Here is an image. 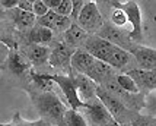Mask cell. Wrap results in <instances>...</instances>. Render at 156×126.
Masks as SVG:
<instances>
[{
  "instance_id": "ffe728a7",
  "label": "cell",
  "mask_w": 156,
  "mask_h": 126,
  "mask_svg": "<svg viewBox=\"0 0 156 126\" xmlns=\"http://www.w3.org/2000/svg\"><path fill=\"white\" fill-rule=\"evenodd\" d=\"M31 79H32V82L35 84L37 88H40L41 92H51L53 90V87H54V81H51L47 75H41V73H37L34 70H31Z\"/></svg>"
},
{
  "instance_id": "d6a6232c",
  "label": "cell",
  "mask_w": 156,
  "mask_h": 126,
  "mask_svg": "<svg viewBox=\"0 0 156 126\" xmlns=\"http://www.w3.org/2000/svg\"><path fill=\"white\" fill-rule=\"evenodd\" d=\"M44 2H45V5L48 6L50 10H55L61 5V0H44Z\"/></svg>"
},
{
  "instance_id": "5bb4252c",
  "label": "cell",
  "mask_w": 156,
  "mask_h": 126,
  "mask_svg": "<svg viewBox=\"0 0 156 126\" xmlns=\"http://www.w3.org/2000/svg\"><path fill=\"white\" fill-rule=\"evenodd\" d=\"M9 16H10V21L13 22V25L20 31H27V29H32L37 24L34 13H29V12H23L20 10L19 7H16L13 10H9Z\"/></svg>"
},
{
  "instance_id": "ac0fdd59",
  "label": "cell",
  "mask_w": 156,
  "mask_h": 126,
  "mask_svg": "<svg viewBox=\"0 0 156 126\" xmlns=\"http://www.w3.org/2000/svg\"><path fill=\"white\" fill-rule=\"evenodd\" d=\"M28 38L31 40L32 44H48V43L53 41V31L48 28H44V27H40V25H35L34 28L29 31L28 34Z\"/></svg>"
},
{
  "instance_id": "8fae6325",
  "label": "cell",
  "mask_w": 156,
  "mask_h": 126,
  "mask_svg": "<svg viewBox=\"0 0 156 126\" xmlns=\"http://www.w3.org/2000/svg\"><path fill=\"white\" fill-rule=\"evenodd\" d=\"M96 35L104 38V40H107V41L112 43V44H115L118 47H121V49L127 50V51H130V49H131L129 38L124 35V32H122L121 29H118L117 27H114V25L105 24V25L102 27V29Z\"/></svg>"
},
{
  "instance_id": "7a4b0ae2",
  "label": "cell",
  "mask_w": 156,
  "mask_h": 126,
  "mask_svg": "<svg viewBox=\"0 0 156 126\" xmlns=\"http://www.w3.org/2000/svg\"><path fill=\"white\" fill-rule=\"evenodd\" d=\"M96 97L99 98V101L112 114V117L115 119L118 125H124V123H129V122L131 123L133 122V119L130 117V112L127 109V106L124 104L121 100H118L115 95H112L109 91H107L105 88L98 87L96 88Z\"/></svg>"
},
{
  "instance_id": "9a60e30c",
  "label": "cell",
  "mask_w": 156,
  "mask_h": 126,
  "mask_svg": "<svg viewBox=\"0 0 156 126\" xmlns=\"http://www.w3.org/2000/svg\"><path fill=\"white\" fill-rule=\"evenodd\" d=\"M88 78H90L95 84L98 82H102L105 84L108 79H111L112 76V68L109 66L108 63L105 62H101V60H95L94 66L90 68V70L88 72Z\"/></svg>"
},
{
  "instance_id": "484cf974",
  "label": "cell",
  "mask_w": 156,
  "mask_h": 126,
  "mask_svg": "<svg viewBox=\"0 0 156 126\" xmlns=\"http://www.w3.org/2000/svg\"><path fill=\"white\" fill-rule=\"evenodd\" d=\"M144 109L149 112L150 116L156 117V90L153 91H149V94L144 98Z\"/></svg>"
},
{
  "instance_id": "7402d4cb",
  "label": "cell",
  "mask_w": 156,
  "mask_h": 126,
  "mask_svg": "<svg viewBox=\"0 0 156 126\" xmlns=\"http://www.w3.org/2000/svg\"><path fill=\"white\" fill-rule=\"evenodd\" d=\"M63 126H89L86 119L83 117V114H80L76 110H67L66 116H64V123Z\"/></svg>"
},
{
  "instance_id": "7c38bea8",
  "label": "cell",
  "mask_w": 156,
  "mask_h": 126,
  "mask_svg": "<svg viewBox=\"0 0 156 126\" xmlns=\"http://www.w3.org/2000/svg\"><path fill=\"white\" fill-rule=\"evenodd\" d=\"M130 76L136 81L139 88H146L149 91L156 90V69L144 70V69H133L127 72Z\"/></svg>"
},
{
  "instance_id": "6da1fadb",
  "label": "cell",
  "mask_w": 156,
  "mask_h": 126,
  "mask_svg": "<svg viewBox=\"0 0 156 126\" xmlns=\"http://www.w3.org/2000/svg\"><path fill=\"white\" fill-rule=\"evenodd\" d=\"M34 104L41 119L54 126H63L66 116V106L53 92H38L34 95Z\"/></svg>"
},
{
  "instance_id": "3957f363",
  "label": "cell",
  "mask_w": 156,
  "mask_h": 126,
  "mask_svg": "<svg viewBox=\"0 0 156 126\" xmlns=\"http://www.w3.org/2000/svg\"><path fill=\"white\" fill-rule=\"evenodd\" d=\"M83 117L89 126H118L112 114L107 110V107L99 101V98L83 106Z\"/></svg>"
},
{
  "instance_id": "603a6c76",
  "label": "cell",
  "mask_w": 156,
  "mask_h": 126,
  "mask_svg": "<svg viewBox=\"0 0 156 126\" xmlns=\"http://www.w3.org/2000/svg\"><path fill=\"white\" fill-rule=\"evenodd\" d=\"M2 126H54L51 125V123H48L45 120H35V122H29V120H23L20 117L19 114L16 113L15 114V117L12 119V122H9V123H3Z\"/></svg>"
},
{
  "instance_id": "ba28073f",
  "label": "cell",
  "mask_w": 156,
  "mask_h": 126,
  "mask_svg": "<svg viewBox=\"0 0 156 126\" xmlns=\"http://www.w3.org/2000/svg\"><path fill=\"white\" fill-rule=\"evenodd\" d=\"M51 54H50V65L54 68H66L72 66V57H73V50L64 43H53L51 46Z\"/></svg>"
},
{
  "instance_id": "d6986e66",
  "label": "cell",
  "mask_w": 156,
  "mask_h": 126,
  "mask_svg": "<svg viewBox=\"0 0 156 126\" xmlns=\"http://www.w3.org/2000/svg\"><path fill=\"white\" fill-rule=\"evenodd\" d=\"M7 69L10 70L13 75L20 76L28 70V62L20 54H18L16 51H12L7 56Z\"/></svg>"
},
{
  "instance_id": "4dcf8cb0",
  "label": "cell",
  "mask_w": 156,
  "mask_h": 126,
  "mask_svg": "<svg viewBox=\"0 0 156 126\" xmlns=\"http://www.w3.org/2000/svg\"><path fill=\"white\" fill-rule=\"evenodd\" d=\"M20 10L23 12H29V13H34V2H29V0H20L19 6Z\"/></svg>"
},
{
  "instance_id": "1f68e13d",
  "label": "cell",
  "mask_w": 156,
  "mask_h": 126,
  "mask_svg": "<svg viewBox=\"0 0 156 126\" xmlns=\"http://www.w3.org/2000/svg\"><path fill=\"white\" fill-rule=\"evenodd\" d=\"M19 2L20 0H2L0 5L3 9H7V10H13L16 7L19 6Z\"/></svg>"
},
{
  "instance_id": "2e32d148",
  "label": "cell",
  "mask_w": 156,
  "mask_h": 126,
  "mask_svg": "<svg viewBox=\"0 0 156 126\" xmlns=\"http://www.w3.org/2000/svg\"><path fill=\"white\" fill-rule=\"evenodd\" d=\"M88 38H89V34L83 28H80L77 24H73L64 32V40H66V44L69 47H75V46H79V44L85 46V43H86Z\"/></svg>"
},
{
  "instance_id": "83f0119b",
  "label": "cell",
  "mask_w": 156,
  "mask_h": 126,
  "mask_svg": "<svg viewBox=\"0 0 156 126\" xmlns=\"http://www.w3.org/2000/svg\"><path fill=\"white\" fill-rule=\"evenodd\" d=\"M72 10H73V2L72 0H61V5L57 9H55L54 12L57 15H60V16H72Z\"/></svg>"
},
{
  "instance_id": "d4e9b609",
  "label": "cell",
  "mask_w": 156,
  "mask_h": 126,
  "mask_svg": "<svg viewBox=\"0 0 156 126\" xmlns=\"http://www.w3.org/2000/svg\"><path fill=\"white\" fill-rule=\"evenodd\" d=\"M73 25V21H72V18H69V16H57V19H55V24H54V29H53V32H66L70 27Z\"/></svg>"
},
{
  "instance_id": "44dd1931",
  "label": "cell",
  "mask_w": 156,
  "mask_h": 126,
  "mask_svg": "<svg viewBox=\"0 0 156 126\" xmlns=\"http://www.w3.org/2000/svg\"><path fill=\"white\" fill-rule=\"evenodd\" d=\"M117 84L120 85V88H121L122 91L129 92V94H139V87H137L136 81L133 79V78L130 76L129 73H122V75H118L115 78Z\"/></svg>"
},
{
  "instance_id": "f1b7e54d",
  "label": "cell",
  "mask_w": 156,
  "mask_h": 126,
  "mask_svg": "<svg viewBox=\"0 0 156 126\" xmlns=\"http://www.w3.org/2000/svg\"><path fill=\"white\" fill-rule=\"evenodd\" d=\"M48 12H50V9H48V6L45 5L44 0H35L34 2V15L35 16L41 18V16L47 15Z\"/></svg>"
},
{
  "instance_id": "cb8c5ba5",
  "label": "cell",
  "mask_w": 156,
  "mask_h": 126,
  "mask_svg": "<svg viewBox=\"0 0 156 126\" xmlns=\"http://www.w3.org/2000/svg\"><path fill=\"white\" fill-rule=\"evenodd\" d=\"M57 16L58 15L55 13L54 10H50L47 15H44V16H41L38 18V21H37V25H40V27H44V28H48V29H54V24H55V19H57Z\"/></svg>"
},
{
  "instance_id": "4fadbf2b",
  "label": "cell",
  "mask_w": 156,
  "mask_h": 126,
  "mask_svg": "<svg viewBox=\"0 0 156 126\" xmlns=\"http://www.w3.org/2000/svg\"><path fill=\"white\" fill-rule=\"evenodd\" d=\"M95 57L89 54L86 50H76L72 57V68L82 75H88V72L95 63Z\"/></svg>"
},
{
  "instance_id": "30bf717a",
  "label": "cell",
  "mask_w": 156,
  "mask_h": 126,
  "mask_svg": "<svg viewBox=\"0 0 156 126\" xmlns=\"http://www.w3.org/2000/svg\"><path fill=\"white\" fill-rule=\"evenodd\" d=\"M73 79H75L77 91H79V97H80V100L85 104L98 100V97H96V88H98V85L90 78H88L86 75H82V73H76L75 76H73Z\"/></svg>"
},
{
  "instance_id": "5b68a950",
  "label": "cell",
  "mask_w": 156,
  "mask_h": 126,
  "mask_svg": "<svg viewBox=\"0 0 156 126\" xmlns=\"http://www.w3.org/2000/svg\"><path fill=\"white\" fill-rule=\"evenodd\" d=\"M47 76L54 81L55 84L60 87V90L63 91L64 97L67 98V104L70 106L72 110H80L83 109L85 103L80 100L79 97V91H77V87H76V82L73 76H64V75H50L47 73Z\"/></svg>"
},
{
  "instance_id": "f546056e",
  "label": "cell",
  "mask_w": 156,
  "mask_h": 126,
  "mask_svg": "<svg viewBox=\"0 0 156 126\" xmlns=\"http://www.w3.org/2000/svg\"><path fill=\"white\" fill-rule=\"evenodd\" d=\"M85 3L86 2H83V0H73V10H72V21H73V24H76L77 22V19H79V16H80L82 10H83V6H85Z\"/></svg>"
},
{
  "instance_id": "e0dca14e",
  "label": "cell",
  "mask_w": 156,
  "mask_h": 126,
  "mask_svg": "<svg viewBox=\"0 0 156 126\" xmlns=\"http://www.w3.org/2000/svg\"><path fill=\"white\" fill-rule=\"evenodd\" d=\"M27 54L28 59L34 65H42V63L50 62L51 50L45 46H41V44H31L27 49Z\"/></svg>"
},
{
  "instance_id": "277c9868",
  "label": "cell",
  "mask_w": 156,
  "mask_h": 126,
  "mask_svg": "<svg viewBox=\"0 0 156 126\" xmlns=\"http://www.w3.org/2000/svg\"><path fill=\"white\" fill-rule=\"evenodd\" d=\"M80 28H83L88 34H98L105 25L102 19V13L98 9V5L95 2H86L83 10H82L79 19L76 22Z\"/></svg>"
},
{
  "instance_id": "52a82bcc",
  "label": "cell",
  "mask_w": 156,
  "mask_h": 126,
  "mask_svg": "<svg viewBox=\"0 0 156 126\" xmlns=\"http://www.w3.org/2000/svg\"><path fill=\"white\" fill-rule=\"evenodd\" d=\"M121 9L126 12L131 25V32L129 37L131 40H140L142 38V13H140L139 5L136 2H127V3H121Z\"/></svg>"
},
{
  "instance_id": "9c48e42d",
  "label": "cell",
  "mask_w": 156,
  "mask_h": 126,
  "mask_svg": "<svg viewBox=\"0 0 156 126\" xmlns=\"http://www.w3.org/2000/svg\"><path fill=\"white\" fill-rule=\"evenodd\" d=\"M130 54L139 63L140 69H156V49H150V47H144V46H133L130 49Z\"/></svg>"
},
{
  "instance_id": "836d02e7",
  "label": "cell",
  "mask_w": 156,
  "mask_h": 126,
  "mask_svg": "<svg viewBox=\"0 0 156 126\" xmlns=\"http://www.w3.org/2000/svg\"><path fill=\"white\" fill-rule=\"evenodd\" d=\"M118 126H133L131 123H124V125H118Z\"/></svg>"
},
{
  "instance_id": "4316f807",
  "label": "cell",
  "mask_w": 156,
  "mask_h": 126,
  "mask_svg": "<svg viewBox=\"0 0 156 126\" xmlns=\"http://www.w3.org/2000/svg\"><path fill=\"white\" fill-rule=\"evenodd\" d=\"M131 125L133 126H156V119L150 117V116H144V114H137L136 117H133Z\"/></svg>"
},
{
  "instance_id": "8992f818",
  "label": "cell",
  "mask_w": 156,
  "mask_h": 126,
  "mask_svg": "<svg viewBox=\"0 0 156 126\" xmlns=\"http://www.w3.org/2000/svg\"><path fill=\"white\" fill-rule=\"evenodd\" d=\"M85 49L89 54L95 57L96 60H101V62H105L109 65L115 50L118 49V46L104 40L98 35H89V38L85 43Z\"/></svg>"
}]
</instances>
